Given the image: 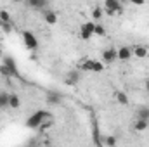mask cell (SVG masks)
Wrapping results in <instances>:
<instances>
[{
    "mask_svg": "<svg viewBox=\"0 0 149 147\" xmlns=\"http://www.w3.org/2000/svg\"><path fill=\"white\" fill-rule=\"evenodd\" d=\"M0 109H2V104H0Z\"/></svg>",
    "mask_w": 149,
    "mask_h": 147,
    "instance_id": "28",
    "label": "cell"
},
{
    "mask_svg": "<svg viewBox=\"0 0 149 147\" xmlns=\"http://www.w3.org/2000/svg\"><path fill=\"white\" fill-rule=\"evenodd\" d=\"M14 3H21V2H24V0H12Z\"/></svg>",
    "mask_w": 149,
    "mask_h": 147,
    "instance_id": "27",
    "label": "cell"
},
{
    "mask_svg": "<svg viewBox=\"0 0 149 147\" xmlns=\"http://www.w3.org/2000/svg\"><path fill=\"white\" fill-rule=\"evenodd\" d=\"M2 62H3L5 66H9V68L12 69V73H14V76H19V71H17V68H16V61H14L12 57H9V55H5Z\"/></svg>",
    "mask_w": 149,
    "mask_h": 147,
    "instance_id": "13",
    "label": "cell"
},
{
    "mask_svg": "<svg viewBox=\"0 0 149 147\" xmlns=\"http://www.w3.org/2000/svg\"><path fill=\"white\" fill-rule=\"evenodd\" d=\"M134 55H137V57H146L148 55V49L146 47H142V45H137V47H134Z\"/></svg>",
    "mask_w": 149,
    "mask_h": 147,
    "instance_id": "16",
    "label": "cell"
},
{
    "mask_svg": "<svg viewBox=\"0 0 149 147\" xmlns=\"http://www.w3.org/2000/svg\"><path fill=\"white\" fill-rule=\"evenodd\" d=\"M63 99H64V97H63L59 92H47V97H45L47 104H52V106L61 104V102H63Z\"/></svg>",
    "mask_w": 149,
    "mask_h": 147,
    "instance_id": "9",
    "label": "cell"
},
{
    "mask_svg": "<svg viewBox=\"0 0 149 147\" xmlns=\"http://www.w3.org/2000/svg\"><path fill=\"white\" fill-rule=\"evenodd\" d=\"M116 59H118V49H106V50H102V62L104 64H113V62H116Z\"/></svg>",
    "mask_w": 149,
    "mask_h": 147,
    "instance_id": "6",
    "label": "cell"
},
{
    "mask_svg": "<svg viewBox=\"0 0 149 147\" xmlns=\"http://www.w3.org/2000/svg\"><path fill=\"white\" fill-rule=\"evenodd\" d=\"M80 69H83V71H92V73H101V71H104V64H102V61L85 59V61L80 62Z\"/></svg>",
    "mask_w": 149,
    "mask_h": 147,
    "instance_id": "2",
    "label": "cell"
},
{
    "mask_svg": "<svg viewBox=\"0 0 149 147\" xmlns=\"http://www.w3.org/2000/svg\"><path fill=\"white\" fill-rule=\"evenodd\" d=\"M144 88H146V92L149 94V78L146 80V81H144Z\"/></svg>",
    "mask_w": 149,
    "mask_h": 147,
    "instance_id": "26",
    "label": "cell"
},
{
    "mask_svg": "<svg viewBox=\"0 0 149 147\" xmlns=\"http://www.w3.org/2000/svg\"><path fill=\"white\" fill-rule=\"evenodd\" d=\"M135 118H141V119L149 121V107H148V106L139 107V109H137V114H135Z\"/></svg>",
    "mask_w": 149,
    "mask_h": 147,
    "instance_id": "15",
    "label": "cell"
},
{
    "mask_svg": "<svg viewBox=\"0 0 149 147\" xmlns=\"http://www.w3.org/2000/svg\"><path fill=\"white\" fill-rule=\"evenodd\" d=\"M0 21L2 23H10V14L7 10H3V9L0 10Z\"/></svg>",
    "mask_w": 149,
    "mask_h": 147,
    "instance_id": "22",
    "label": "cell"
},
{
    "mask_svg": "<svg viewBox=\"0 0 149 147\" xmlns=\"http://www.w3.org/2000/svg\"><path fill=\"white\" fill-rule=\"evenodd\" d=\"M114 99H116V102H120L121 106H128V104H130V101H128L127 94H125V92H121V90H114Z\"/></svg>",
    "mask_w": 149,
    "mask_h": 147,
    "instance_id": "11",
    "label": "cell"
},
{
    "mask_svg": "<svg viewBox=\"0 0 149 147\" xmlns=\"http://www.w3.org/2000/svg\"><path fill=\"white\" fill-rule=\"evenodd\" d=\"M43 19H45L47 24H56L57 23V14L54 10H50V9H45L43 10Z\"/></svg>",
    "mask_w": 149,
    "mask_h": 147,
    "instance_id": "10",
    "label": "cell"
},
{
    "mask_svg": "<svg viewBox=\"0 0 149 147\" xmlns=\"http://www.w3.org/2000/svg\"><path fill=\"white\" fill-rule=\"evenodd\" d=\"M78 80H80L78 71H70V73H68V80H66V83H68V85H73V83H76Z\"/></svg>",
    "mask_w": 149,
    "mask_h": 147,
    "instance_id": "20",
    "label": "cell"
},
{
    "mask_svg": "<svg viewBox=\"0 0 149 147\" xmlns=\"http://www.w3.org/2000/svg\"><path fill=\"white\" fill-rule=\"evenodd\" d=\"M121 10H123L121 0H104V12L108 16H114L116 12H121Z\"/></svg>",
    "mask_w": 149,
    "mask_h": 147,
    "instance_id": "3",
    "label": "cell"
},
{
    "mask_svg": "<svg viewBox=\"0 0 149 147\" xmlns=\"http://www.w3.org/2000/svg\"><path fill=\"white\" fill-rule=\"evenodd\" d=\"M149 121L146 119H141V118H135V121H134V130L135 132H144L146 128H148Z\"/></svg>",
    "mask_w": 149,
    "mask_h": 147,
    "instance_id": "12",
    "label": "cell"
},
{
    "mask_svg": "<svg viewBox=\"0 0 149 147\" xmlns=\"http://www.w3.org/2000/svg\"><path fill=\"white\" fill-rule=\"evenodd\" d=\"M130 3H134V5H144L146 3V0H128Z\"/></svg>",
    "mask_w": 149,
    "mask_h": 147,
    "instance_id": "25",
    "label": "cell"
},
{
    "mask_svg": "<svg viewBox=\"0 0 149 147\" xmlns=\"http://www.w3.org/2000/svg\"><path fill=\"white\" fill-rule=\"evenodd\" d=\"M47 118H50L49 112H45V111H37V112H33V114L26 119V126L31 128V130H37V128L42 126V123H43Z\"/></svg>",
    "mask_w": 149,
    "mask_h": 147,
    "instance_id": "1",
    "label": "cell"
},
{
    "mask_svg": "<svg viewBox=\"0 0 149 147\" xmlns=\"http://www.w3.org/2000/svg\"><path fill=\"white\" fill-rule=\"evenodd\" d=\"M0 28H2L3 33H10V31H12V24H10V23H2V21H0Z\"/></svg>",
    "mask_w": 149,
    "mask_h": 147,
    "instance_id": "23",
    "label": "cell"
},
{
    "mask_svg": "<svg viewBox=\"0 0 149 147\" xmlns=\"http://www.w3.org/2000/svg\"><path fill=\"white\" fill-rule=\"evenodd\" d=\"M21 37H23V42H24V45H26L28 50H37L38 49V40L31 31H23Z\"/></svg>",
    "mask_w": 149,
    "mask_h": 147,
    "instance_id": "5",
    "label": "cell"
},
{
    "mask_svg": "<svg viewBox=\"0 0 149 147\" xmlns=\"http://www.w3.org/2000/svg\"><path fill=\"white\" fill-rule=\"evenodd\" d=\"M94 28H95V21H87L80 26V38L81 40H90L94 37Z\"/></svg>",
    "mask_w": 149,
    "mask_h": 147,
    "instance_id": "4",
    "label": "cell"
},
{
    "mask_svg": "<svg viewBox=\"0 0 149 147\" xmlns=\"http://www.w3.org/2000/svg\"><path fill=\"white\" fill-rule=\"evenodd\" d=\"M102 12H104L102 7H94V10H92V17H94V21H99V19L102 17Z\"/></svg>",
    "mask_w": 149,
    "mask_h": 147,
    "instance_id": "21",
    "label": "cell"
},
{
    "mask_svg": "<svg viewBox=\"0 0 149 147\" xmlns=\"http://www.w3.org/2000/svg\"><path fill=\"white\" fill-rule=\"evenodd\" d=\"M9 97H10V94H7V92H0V104H2V109L9 107Z\"/></svg>",
    "mask_w": 149,
    "mask_h": 147,
    "instance_id": "19",
    "label": "cell"
},
{
    "mask_svg": "<svg viewBox=\"0 0 149 147\" xmlns=\"http://www.w3.org/2000/svg\"><path fill=\"white\" fill-rule=\"evenodd\" d=\"M26 5L33 10H45L49 5V0H24Z\"/></svg>",
    "mask_w": 149,
    "mask_h": 147,
    "instance_id": "8",
    "label": "cell"
},
{
    "mask_svg": "<svg viewBox=\"0 0 149 147\" xmlns=\"http://www.w3.org/2000/svg\"><path fill=\"white\" fill-rule=\"evenodd\" d=\"M132 55H134V47L123 45V47L118 49V59H120V61H128Z\"/></svg>",
    "mask_w": 149,
    "mask_h": 147,
    "instance_id": "7",
    "label": "cell"
},
{
    "mask_svg": "<svg viewBox=\"0 0 149 147\" xmlns=\"http://www.w3.org/2000/svg\"><path fill=\"white\" fill-rule=\"evenodd\" d=\"M106 35V28L101 24V23H95V28H94V37H104Z\"/></svg>",
    "mask_w": 149,
    "mask_h": 147,
    "instance_id": "18",
    "label": "cell"
},
{
    "mask_svg": "<svg viewBox=\"0 0 149 147\" xmlns=\"http://www.w3.org/2000/svg\"><path fill=\"white\" fill-rule=\"evenodd\" d=\"M19 106H21V99L16 94H10V97H9V107L10 109H17Z\"/></svg>",
    "mask_w": 149,
    "mask_h": 147,
    "instance_id": "14",
    "label": "cell"
},
{
    "mask_svg": "<svg viewBox=\"0 0 149 147\" xmlns=\"http://www.w3.org/2000/svg\"><path fill=\"white\" fill-rule=\"evenodd\" d=\"M0 74H2V76H5V78H12V76H14V73H12V69H10L9 66H5L3 62L0 64Z\"/></svg>",
    "mask_w": 149,
    "mask_h": 147,
    "instance_id": "17",
    "label": "cell"
},
{
    "mask_svg": "<svg viewBox=\"0 0 149 147\" xmlns=\"http://www.w3.org/2000/svg\"><path fill=\"white\" fill-rule=\"evenodd\" d=\"M104 144H106L108 147H114L116 144H118V140H116V137H106Z\"/></svg>",
    "mask_w": 149,
    "mask_h": 147,
    "instance_id": "24",
    "label": "cell"
}]
</instances>
